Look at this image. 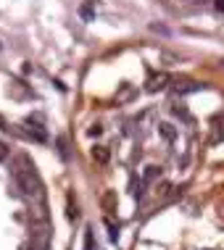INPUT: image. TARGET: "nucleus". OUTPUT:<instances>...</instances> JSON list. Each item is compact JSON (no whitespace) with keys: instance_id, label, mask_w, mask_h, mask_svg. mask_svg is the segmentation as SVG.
Returning a JSON list of instances; mask_svg holds the SVG:
<instances>
[{"instance_id":"10","label":"nucleus","mask_w":224,"mask_h":250,"mask_svg":"<svg viewBox=\"0 0 224 250\" xmlns=\"http://www.w3.org/2000/svg\"><path fill=\"white\" fill-rule=\"evenodd\" d=\"M113 203H116V195L108 190L106 195H103V208H106V211H111V208H113Z\"/></svg>"},{"instance_id":"9","label":"nucleus","mask_w":224,"mask_h":250,"mask_svg":"<svg viewBox=\"0 0 224 250\" xmlns=\"http://www.w3.org/2000/svg\"><path fill=\"white\" fill-rule=\"evenodd\" d=\"M79 14H82V18L85 21H95V11H93V0H87L85 5L79 8Z\"/></svg>"},{"instance_id":"3","label":"nucleus","mask_w":224,"mask_h":250,"mask_svg":"<svg viewBox=\"0 0 224 250\" xmlns=\"http://www.w3.org/2000/svg\"><path fill=\"white\" fill-rule=\"evenodd\" d=\"M166 85H169V74L161 71V74H156V76H150V82H148V92H158V89H164Z\"/></svg>"},{"instance_id":"6","label":"nucleus","mask_w":224,"mask_h":250,"mask_svg":"<svg viewBox=\"0 0 224 250\" xmlns=\"http://www.w3.org/2000/svg\"><path fill=\"white\" fill-rule=\"evenodd\" d=\"M158 177H161V169H158V166H145V171H143V187H150Z\"/></svg>"},{"instance_id":"8","label":"nucleus","mask_w":224,"mask_h":250,"mask_svg":"<svg viewBox=\"0 0 224 250\" xmlns=\"http://www.w3.org/2000/svg\"><path fill=\"white\" fill-rule=\"evenodd\" d=\"M158 134H161L166 143H174V140H177V129L171 124H166V121H164V124H158Z\"/></svg>"},{"instance_id":"2","label":"nucleus","mask_w":224,"mask_h":250,"mask_svg":"<svg viewBox=\"0 0 224 250\" xmlns=\"http://www.w3.org/2000/svg\"><path fill=\"white\" fill-rule=\"evenodd\" d=\"M50 219L48 221H32L29 227V245L27 250H50Z\"/></svg>"},{"instance_id":"4","label":"nucleus","mask_w":224,"mask_h":250,"mask_svg":"<svg viewBox=\"0 0 224 250\" xmlns=\"http://www.w3.org/2000/svg\"><path fill=\"white\" fill-rule=\"evenodd\" d=\"M198 89H203V85H198V82H193V79H182V82H177V85H174V92L177 95L198 92Z\"/></svg>"},{"instance_id":"14","label":"nucleus","mask_w":224,"mask_h":250,"mask_svg":"<svg viewBox=\"0 0 224 250\" xmlns=\"http://www.w3.org/2000/svg\"><path fill=\"white\" fill-rule=\"evenodd\" d=\"M8 145H5V143H0V161H5V158H8Z\"/></svg>"},{"instance_id":"5","label":"nucleus","mask_w":224,"mask_h":250,"mask_svg":"<svg viewBox=\"0 0 224 250\" xmlns=\"http://www.w3.org/2000/svg\"><path fill=\"white\" fill-rule=\"evenodd\" d=\"M93 161L100 163V166H106L108 161H111V150H108L106 145H95L93 147Z\"/></svg>"},{"instance_id":"13","label":"nucleus","mask_w":224,"mask_h":250,"mask_svg":"<svg viewBox=\"0 0 224 250\" xmlns=\"http://www.w3.org/2000/svg\"><path fill=\"white\" fill-rule=\"evenodd\" d=\"M66 216H69V221H74L76 216H79V211H76V206H72V203H69V211H66Z\"/></svg>"},{"instance_id":"12","label":"nucleus","mask_w":224,"mask_h":250,"mask_svg":"<svg viewBox=\"0 0 224 250\" xmlns=\"http://www.w3.org/2000/svg\"><path fill=\"white\" fill-rule=\"evenodd\" d=\"M106 227L111 229V240L116 242V240H119V227H113V221H111V219H106Z\"/></svg>"},{"instance_id":"15","label":"nucleus","mask_w":224,"mask_h":250,"mask_svg":"<svg viewBox=\"0 0 224 250\" xmlns=\"http://www.w3.org/2000/svg\"><path fill=\"white\" fill-rule=\"evenodd\" d=\"M100 132H103V129H100V126H98V124H95V126H93V129H90V134H93V137H98V134H100Z\"/></svg>"},{"instance_id":"17","label":"nucleus","mask_w":224,"mask_h":250,"mask_svg":"<svg viewBox=\"0 0 224 250\" xmlns=\"http://www.w3.org/2000/svg\"><path fill=\"white\" fill-rule=\"evenodd\" d=\"M0 129H5V121L3 119H0Z\"/></svg>"},{"instance_id":"1","label":"nucleus","mask_w":224,"mask_h":250,"mask_svg":"<svg viewBox=\"0 0 224 250\" xmlns=\"http://www.w3.org/2000/svg\"><path fill=\"white\" fill-rule=\"evenodd\" d=\"M14 182L16 190L35 206V203H45V184L40 174H37L35 163L29 161V156H19L14 163Z\"/></svg>"},{"instance_id":"7","label":"nucleus","mask_w":224,"mask_h":250,"mask_svg":"<svg viewBox=\"0 0 224 250\" xmlns=\"http://www.w3.org/2000/svg\"><path fill=\"white\" fill-rule=\"evenodd\" d=\"M27 124H32V121H27ZM27 134H29L32 140H37V143H48V132H45L42 126L32 124V126H27Z\"/></svg>"},{"instance_id":"16","label":"nucleus","mask_w":224,"mask_h":250,"mask_svg":"<svg viewBox=\"0 0 224 250\" xmlns=\"http://www.w3.org/2000/svg\"><path fill=\"white\" fill-rule=\"evenodd\" d=\"M216 8H219L222 14H224V0H216Z\"/></svg>"},{"instance_id":"11","label":"nucleus","mask_w":224,"mask_h":250,"mask_svg":"<svg viewBox=\"0 0 224 250\" xmlns=\"http://www.w3.org/2000/svg\"><path fill=\"white\" fill-rule=\"evenodd\" d=\"M174 113H177V116H179V119H185V121H187V124H190V121H193V119H190V113H187V111H185V108H182V106H174Z\"/></svg>"}]
</instances>
